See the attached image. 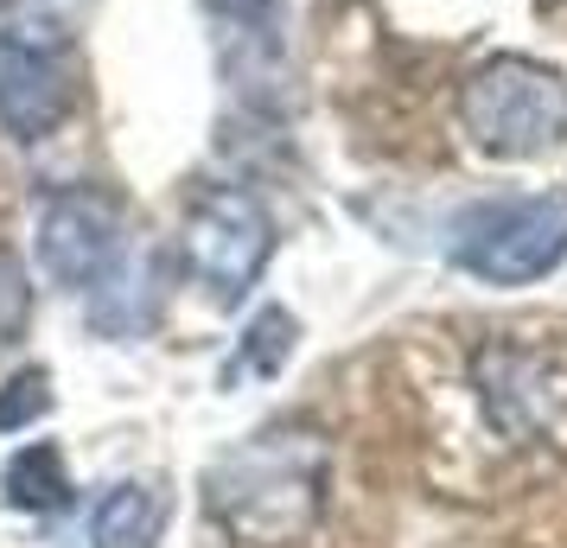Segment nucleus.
Segmentation results:
<instances>
[{"instance_id": "12", "label": "nucleus", "mask_w": 567, "mask_h": 548, "mask_svg": "<svg viewBox=\"0 0 567 548\" xmlns=\"http://www.w3.org/2000/svg\"><path fill=\"white\" fill-rule=\"evenodd\" d=\"M52 409V376L39 364L13 370L7 383H0V434H20V427H32V421Z\"/></svg>"}, {"instance_id": "5", "label": "nucleus", "mask_w": 567, "mask_h": 548, "mask_svg": "<svg viewBox=\"0 0 567 548\" xmlns=\"http://www.w3.org/2000/svg\"><path fill=\"white\" fill-rule=\"evenodd\" d=\"M478 402H485V415L497 434H516V441H529V434H548V427H561L567 415V395H561V376L555 364L529 351V344H511L497 339L478 351Z\"/></svg>"}, {"instance_id": "11", "label": "nucleus", "mask_w": 567, "mask_h": 548, "mask_svg": "<svg viewBox=\"0 0 567 548\" xmlns=\"http://www.w3.org/2000/svg\"><path fill=\"white\" fill-rule=\"evenodd\" d=\"M293 313H281V307H261V319H249V332H243V351H236L230 364V383H243V376H275V370L287 364V351H293Z\"/></svg>"}, {"instance_id": "3", "label": "nucleus", "mask_w": 567, "mask_h": 548, "mask_svg": "<svg viewBox=\"0 0 567 548\" xmlns=\"http://www.w3.org/2000/svg\"><path fill=\"white\" fill-rule=\"evenodd\" d=\"M567 261V192L542 198H497L460 217L453 268L478 275L491 288H529Z\"/></svg>"}, {"instance_id": "10", "label": "nucleus", "mask_w": 567, "mask_h": 548, "mask_svg": "<svg viewBox=\"0 0 567 548\" xmlns=\"http://www.w3.org/2000/svg\"><path fill=\"white\" fill-rule=\"evenodd\" d=\"M0 485H7V504H20V510H64L71 504V472L58 459V446H27V453H13L7 472H0Z\"/></svg>"}, {"instance_id": "4", "label": "nucleus", "mask_w": 567, "mask_h": 548, "mask_svg": "<svg viewBox=\"0 0 567 548\" xmlns=\"http://www.w3.org/2000/svg\"><path fill=\"white\" fill-rule=\"evenodd\" d=\"M275 256V224L268 210L243 192V185H217L192 205L185 224V261L198 275V288L217 313H230L249 300V288L261 281V268Z\"/></svg>"}, {"instance_id": "6", "label": "nucleus", "mask_w": 567, "mask_h": 548, "mask_svg": "<svg viewBox=\"0 0 567 548\" xmlns=\"http://www.w3.org/2000/svg\"><path fill=\"white\" fill-rule=\"evenodd\" d=\"M122 210L109 192H58L52 205L39 210V268L52 275L58 288H96L103 268L122 249Z\"/></svg>"}, {"instance_id": "1", "label": "nucleus", "mask_w": 567, "mask_h": 548, "mask_svg": "<svg viewBox=\"0 0 567 548\" xmlns=\"http://www.w3.org/2000/svg\"><path fill=\"white\" fill-rule=\"evenodd\" d=\"M332 446L300 421L261 427L205 472V510L236 548H293L326 510Z\"/></svg>"}, {"instance_id": "14", "label": "nucleus", "mask_w": 567, "mask_h": 548, "mask_svg": "<svg viewBox=\"0 0 567 548\" xmlns=\"http://www.w3.org/2000/svg\"><path fill=\"white\" fill-rule=\"evenodd\" d=\"M210 7H217L224 20H249V13H261V7H268V0H210Z\"/></svg>"}, {"instance_id": "13", "label": "nucleus", "mask_w": 567, "mask_h": 548, "mask_svg": "<svg viewBox=\"0 0 567 548\" xmlns=\"http://www.w3.org/2000/svg\"><path fill=\"white\" fill-rule=\"evenodd\" d=\"M32 319V288H27V268L0 249V344H13Z\"/></svg>"}, {"instance_id": "8", "label": "nucleus", "mask_w": 567, "mask_h": 548, "mask_svg": "<svg viewBox=\"0 0 567 548\" xmlns=\"http://www.w3.org/2000/svg\"><path fill=\"white\" fill-rule=\"evenodd\" d=\"M103 275H109V281H103V300L90 307V325H96V332H141V325L159 313L166 261H159V256H134L128 268H122V261H109Z\"/></svg>"}, {"instance_id": "2", "label": "nucleus", "mask_w": 567, "mask_h": 548, "mask_svg": "<svg viewBox=\"0 0 567 548\" xmlns=\"http://www.w3.org/2000/svg\"><path fill=\"white\" fill-rule=\"evenodd\" d=\"M465 134L497 159H542L567 134V83L536 58H491L465 77Z\"/></svg>"}, {"instance_id": "9", "label": "nucleus", "mask_w": 567, "mask_h": 548, "mask_svg": "<svg viewBox=\"0 0 567 548\" xmlns=\"http://www.w3.org/2000/svg\"><path fill=\"white\" fill-rule=\"evenodd\" d=\"M159 523H166V504H159L147 485H115V492L96 497L90 510V542L96 548H154L159 542Z\"/></svg>"}, {"instance_id": "7", "label": "nucleus", "mask_w": 567, "mask_h": 548, "mask_svg": "<svg viewBox=\"0 0 567 548\" xmlns=\"http://www.w3.org/2000/svg\"><path fill=\"white\" fill-rule=\"evenodd\" d=\"M64 108H71V90L52 58L27 52V45H0V128L32 147L64 122Z\"/></svg>"}]
</instances>
